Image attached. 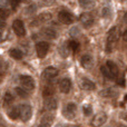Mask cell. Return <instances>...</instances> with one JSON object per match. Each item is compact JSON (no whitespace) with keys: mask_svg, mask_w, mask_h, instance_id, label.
Instances as JSON below:
<instances>
[{"mask_svg":"<svg viewBox=\"0 0 127 127\" xmlns=\"http://www.w3.org/2000/svg\"><path fill=\"white\" fill-rule=\"evenodd\" d=\"M12 29L18 37H24L26 35V28H25L24 21H21L20 19H16L12 22Z\"/></svg>","mask_w":127,"mask_h":127,"instance_id":"4","label":"cell"},{"mask_svg":"<svg viewBox=\"0 0 127 127\" xmlns=\"http://www.w3.org/2000/svg\"><path fill=\"white\" fill-rule=\"evenodd\" d=\"M100 71H101V74H103V76L105 77V78H107V79H114V78H113V76H112V74L109 72V70H108V68H107V66H106V65L101 66V67H100Z\"/></svg>","mask_w":127,"mask_h":127,"instance_id":"25","label":"cell"},{"mask_svg":"<svg viewBox=\"0 0 127 127\" xmlns=\"http://www.w3.org/2000/svg\"><path fill=\"white\" fill-rule=\"evenodd\" d=\"M101 97L104 98H113V97H116L118 95V90L114 87H109V88H106V89H103L100 93H99Z\"/></svg>","mask_w":127,"mask_h":127,"instance_id":"12","label":"cell"},{"mask_svg":"<svg viewBox=\"0 0 127 127\" xmlns=\"http://www.w3.org/2000/svg\"><path fill=\"white\" fill-rule=\"evenodd\" d=\"M106 121H107V115H106L105 113H100V114L96 115V116L92 119L90 123H92L93 127H100L106 123Z\"/></svg>","mask_w":127,"mask_h":127,"instance_id":"8","label":"cell"},{"mask_svg":"<svg viewBox=\"0 0 127 127\" xmlns=\"http://www.w3.org/2000/svg\"><path fill=\"white\" fill-rule=\"evenodd\" d=\"M4 28H6V21L0 19V30H2V29H4Z\"/></svg>","mask_w":127,"mask_h":127,"instance_id":"36","label":"cell"},{"mask_svg":"<svg viewBox=\"0 0 127 127\" xmlns=\"http://www.w3.org/2000/svg\"><path fill=\"white\" fill-rule=\"evenodd\" d=\"M79 21L81 22V25H83L85 28H89V27H92L93 24H94V18H93V16L90 15L89 12H85L80 16Z\"/></svg>","mask_w":127,"mask_h":127,"instance_id":"9","label":"cell"},{"mask_svg":"<svg viewBox=\"0 0 127 127\" xmlns=\"http://www.w3.org/2000/svg\"><path fill=\"white\" fill-rule=\"evenodd\" d=\"M7 17H8V12H7L4 9H0V19L4 20Z\"/></svg>","mask_w":127,"mask_h":127,"instance_id":"31","label":"cell"},{"mask_svg":"<svg viewBox=\"0 0 127 127\" xmlns=\"http://www.w3.org/2000/svg\"><path fill=\"white\" fill-rule=\"evenodd\" d=\"M9 6H10V0H0V7L7 8Z\"/></svg>","mask_w":127,"mask_h":127,"instance_id":"32","label":"cell"},{"mask_svg":"<svg viewBox=\"0 0 127 127\" xmlns=\"http://www.w3.org/2000/svg\"><path fill=\"white\" fill-rule=\"evenodd\" d=\"M68 47H69V49L71 51H74V53H77V51L79 50V44L77 41H75V40H70V41H68Z\"/></svg>","mask_w":127,"mask_h":127,"instance_id":"26","label":"cell"},{"mask_svg":"<svg viewBox=\"0 0 127 127\" xmlns=\"http://www.w3.org/2000/svg\"><path fill=\"white\" fill-rule=\"evenodd\" d=\"M79 4L85 9H92L94 7V2L93 0H78Z\"/></svg>","mask_w":127,"mask_h":127,"instance_id":"24","label":"cell"},{"mask_svg":"<svg viewBox=\"0 0 127 127\" xmlns=\"http://www.w3.org/2000/svg\"><path fill=\"white\" fill-rule=\"evenodd\" d=\"M38 127H51V125H49V124H46V123H40Z\"/></svg>","mask_w":127,"mask_h":127,"instance_id":"39","label":"cell"},{"mask_svg":"<svg viewBox=\"0 0 127 127\" xmlns=\"http://www.w3.org/2000/svg\"><path fill=\"white\" fill-rule=\"evenodd\" d=\"M2 40V33H1V30H0V41Z\"/></svg>","mask_w":127,"mask_h":127,"instance_id":"43","label":"cell"},{"mask_svg":"<svg viewBox=\"0 0 127 127\" xmlns=\"http://www.w3.org/2000/svg\"><path fill=\"white\" fill-rule=\"evenodd\" d=\"M54 119H55V117H54L53 115L47 114V115H45V116L41 118V123H46V124L51 125V124H53V122H54Z\"/></svg>","mask_w":127,"mask_h":127,"instance_id":"27","label":"cell"},{"mask_svg":"<svg viewBox=\"0 0 127 127\" xmlns=\"http://www.w3.org/2000/svg\"><path fill=\"white\" fill-rule=\"evenodd\" d=\"M18 4H19V0H10V6L12 7L13 10L18 7Z\"/></svg>","mask_w":127,"mask_h":127,"instance_id":"34","label":"cell"},{"mask_svg":"<svg viewBox=\"0 0 127 127\" xmlns=\"http://www.w3.org/2000/svg\"><path fill=\"white\" fill-rule=\"evenodd\" d=\"M58 75V70L55 67H47L46 69L42 71V78L46 80H50V79L55 78Z\"/></svg>","mask_w":127,"mask_h":127,"instance_id":"10","label":"cell"},{"mask_svg":"<svg viewBox=\"0 0 127 127\" xmlns=\"http://www.w3.org/2000/svg\"><path fill=\"white\" fill-rule=\"evenodd\" d=\"M19 112H20V118H21L22 122H28L31 118L32 108L28 104H21V105H19Z\"/></svg>","mask_w":127,"mask_h":127,"instance_id":"2","label":"cell"},{"mask_svg":"<svg viewBox=\"0 0 127 127\" xmlns=\"http://www.w3.org/2000/svg\"><path fill=\"white\" fill-rule=\"evenodd\" d=\"M13 96H12V94H11L10 92H7L6 94L3 95V105L4 106H8V105H10L11 103L13 101Z\"/></svg>","mask_w":127,"mask_h":127,"instance_id":"23","label":"cell"},{"mask_svg":"<svg viewBox=\"0 0 127 127\" xmlns=\"http://www.w3.org/2000/svg\"><path fill=\"white\" fill-rule=\"evenodd\" d=\"M78 33H79L78 27H72V28L70 29V35H71V36H77Z\"/></svg>","mask_w":127,"mask_h":127,"instance_id":"33","label":"cell"},{"mask_svg":"<svg viewBox=\"0 0 127 127\" xmlns=\"http://www.w3.org/2000/svg\"><path fill=\"white\" fill-rule=\"evenodd\" d=\"M124 20H125V21L127 22V12L125 13V15H124Z\"/></svg>","mask_w":127,"mask_h":127,"instance_id":"41","label":"cell"},{"mask_svg":"<svg viewBox=\"0 0 127 127\" xmlns=\"http://www.w3.org/2000/svg\"><path fill=\"white\" fill-rule=\"evenodd\" d=\"M49 50V44L46 41H39L36 45V51L39 58H44Z\"/></svg>","mask_w":127,"mask_h":127,"instance_id":"6","label":"cell"},{"mask_svg":"<svg viewBox=\"0 0 127 127\" xmlns=\"http://www.w3.org/2000/svg\"><path fill=\"white\" fill-rule=\"evenodd\" d=\"M71 89V81L69 78H63L59 81V90L64 94H68Z\"/></svg>","mask_w":127,"mask_h":127,"instance_id":"11","label":"cell"},{"mask_svg":"<svg viewBox=\"0 0 127 127\" xmlns=\"http://www.w3.org/2000/svg\"><path fill=\"white\" fill-rule=\"evenodd\" d=\"M123 39L125 40V41H127V29L124 31V33H123Z\"/></svg>","mask_w":127,"mask_h":127,"instance_id":"40","label":"cell"},{"mask_svg":"<svg viewBox=\"0 0 127 127\" xmlns=\"http://www.w3.org/2000/svg\"><path fill=\"white\" fill-rule=\"evenodd\" d=\"M42 35H44L45 37H47L48 39H55L57 33H56V31L51 28H44L42 29Z\"/></svg>","mask_w":127,"mask_h":127,"instance_id":"19","label":"cell"},{"mask_svg":"<svg viewBox=\"0 0 127 127\" xmlns=\"http://www.w3.org/2000/svg\"><path fill=\"white\" fill-rule=\"evenodd\" d=\"M35 9H36V7H35V6H31V7L29 6L28 8L26 9V11H27V13H31L32 11H35Z\"/></svg>","mask_w":127,"mask_h":127,"instance_id":"35","label":"cell"},{"mask_svg":"<svg viewBox=\"0 0 127 127\" xmlns=\"http://www.w3.org/2000/svg\"><path fill=\"white\" fill-rule=\"evenodd\" d=\"M118 85H121V86H125V79L124 78H121V79H118Z\"/></svg>","mask_w":127,"mask_h":127,"instance_id":"38","label":"cell"},{"mask_svg":"<svg viewBox=\"0 0 127 127\" xmlns=\"http://www.w3.org/2000/svg\"><path fill=\"white\" fill-rule=\"evenodd\" d=\"M83 110H84V115H85V116H90V115L93 114V107H92V105H89V104L84 105Z\"/></svg>","mask_w":127,"mask_h":127,"instance_id":"28","label":"cell"},{"mask_svg":"<svg viewBox=\"0 0 127 127\" xmlns=\"http://www.w3.org/2000/svg\"><path fill=\"white\" fill-rule=\"evenodd\" d=\"M54 94H55V88H54L53 86H50V85L46 86V87L44 88V90H42V96H44V98L53 97Z\"/></svg>","mask_w":127,"mask_h":127,"instance_id":"18","label":"cell"},{"mask_svg":"<svg viewBox=\"0 0 127 127\" xmlns=\"http://www.w3.org/2000/svg\"><path fill=\"white\" fill-rule=\"evenodd\" d=\"M76 110H77V105L75 103H68L66 105L65 109H64V115L65 117H67L68 119H71L75 117L76 115Z\"/></svg>","mask_w":127,"mask_h":127,"instance_id":"7","label":"cell"},{"mask_svg":"<svg viewBox=\"0 0 127 127\" xmlns=\"http://www.w3.org/2000/svg\"><path fill=\"white\" fill-rule=\"evenodd\" d=\"M119 39V31L117 27H113L107 33V40H106V51L112 53L116 47Z\"/></svg>","mask_w":127,"mask_h":127,"instance_id":"1","label":"cell"},{"mask_svg":"<svg viewBox=\"0 0 127 127\" xmlns=\"http://www.w3.org/2000/svg\"><path fill=\"white\" fill-rule=\"evenodd\" d=\"M80 64L84 68H90L93 66V57L90 55H84L80 59Z\"/></svg>","mask_w":127,"mask_h":127,"instance_id":"16","label":"cell"},{"mask_svg":"<svg viewBox=\"0 0 127 127\" xmlns=\"http://www.w3.org/2000/svg\"><path fill=\"white\" fill-rule=\"evenodd\" d=\"M101 16L104 18H108L110 16V9L108 7H104L103 10H101Z\"/></svg>","mask_w":127,"mask_h":127,"instance_id":"30","label":"cell"},{"mask_svg":"<svg viewBox=\"0 0 127 127\" xmlns=\"http://www.w3.org/2000/svg\"><path fill=\"white\" fill-rule=\"evenodd\" d=\"M121 118L123 119V121L127 122V113H122V114H121Z\"/></svg>","mask_w":127,"mask_h":127,"instance_id":"37","label":"cell"},{"mask_svg":"<svg viewBox=\"0 0 127 127\" xmlns=\"http://www.w3.org/2000/svg\"><path fill=\"white\" fill-rule=\"evenodd\" d=\"M58 20H59L62 24L65 25H70L74 22V16L67 10H62L58 13Z\"/></svg>","mask_w":127,"mask_h":127,"instance_id":"5","label":"cell"},{"mask_svg":"<svg viewBox=\"0 0 127 127\" xmlns=\"http://www.w3.org/2000/svg\"><path fill=\"white\" fill-rule=\"evenodd\" d=\"M9 55H10V57H12L13 59H21L22 56H24V54H22V51L20 50V49L18 48H13V49H10V51H9Z\"/></svg>","mask_w":127,"mask_h":127,"instance_id":"20","label":"cell"},{"mask_svg":"<svg viewBox=\"0 0 127 127\" xmlns=\"http://www.w3.org/2000/svg\"><path fill=\"white\" fill-rule=\"evenodd\" d=\"M106 66H107V68H108V70H109V72L112 74L113 78H116V77L118 76V72H119L118 67H117L116 64H115L114 62H112V60H108V62L106 63Z\"/></svg>","mask_w":127,"mask_h":127,"instance_id":"15","label":"cell"},{"mask_svg":"<svg viewBox=\"0 0 127 127\" xmlns=\"http://www.w3.org/2000/svg\"><path fill=\"white\" fill-rule=\"evenodd\" d=\"M45 108H46L47 110H55L56 108H57V100H56L54 97H49V98H45Z\"/></svg>","mask_w":127,"mask_h":127,"instance_id":"14","label":"cell"},{"mask_svg":"<svg viewBox=\"0 0 127 127\" xmlns=\"http://www.w3.org/2000/svg\"><path fill=\"white\" fill-rule=\"evenodd\" d=\"M20 84L21 86L27 90H32L35 89V80L32 77L28 76V75H21L20 76Z\"/></svg>","mask_w":127,"mask_h":127,"instance_id":"3","label":"cell"},{"mask_svg":"<svg viewBox=\"0 0 127 127\" xmlns=\"http://www.w3.org/2000/svg\"><path fill=\"white\" fill-rule=\"evenodd\" d=\"M51 18H53V16H51L50 12H42L38 16L37 20L40 22H47V21H49Z\"/></svg>","mask_w":127,"mask_h":127,"instance_id":"21","label":"cell"},{"mask_svg":"<svg viewBox=\"0 0 127 127\" xmlns=\"http://www.w3.org/2000/svg\"><path fill=\"white\" fill-rule=\"evenodd\" d=\"M56 127H65V125H62V124H59V125H57Z\"/></svg>","mask_w":127,"mask_h":127,"instance_id":"44","label":"cell"},{"mask_svg":"<svg viewBox=\"0 0 127 127\" xmlns=\"http://www.w3.org/2000/svg\"><path fill=\"white\" fill-rule=\"evenodd\" d=\"M117 127H127V126H126V125H124V124H119V125L117 126Z\"/></svg>","mask_w":127,"mask_h":127,"instance_id":"42","label":"cell"},{"mask_svg":"<svg viewBox=\"0 0 127 127\" xmlns=\"http://www.w3.org/2000/svg\"><path fill=\"white\" fill-rule=\"evenodd\" d=\"M8 117L10 119H18L20 118V112H19V107H12L11 109L8 110Z\"/></svg>","mask_w":127,"mask_h":127,"instance_id":"17","label":"cell"},{"mask_svg":"<svg viewBox=\"0 0 127 127\" xmlns=\"http://www.w3.org/2000/svg\"><path fill=\"white\" fill-rule=\"evenodd\" d=\"M69 47H68V45H64V46L62 47V48L59 49V53H60V55L63 56L64 58H66L68 56V54H69Z\"/></svg>","mask_w":127,"mask_h":127,"instance_id":"29","label":"cell"},{"mask_svg":"<svg viewBox=\"0 0 127 127\" xmlns=\"http://www.w3.org/2000/svg\"><path fill=\"white\" fill-rule=\"evenodd\" d=\"M15 92H16V94L18 95L19 97H21V98H27L28 97V90L27 89H25L24 87H16L15 88Z\"/></svg>","mask_w":127,"mask_h":127,"instance_id":"22","label":"cell"},{"mask_svg":"<svg viewBox=\"0 0 127 127\" xmlns=\"http://www.w3.org/2000/svg\"><path fill=\"white\" fill-rule=\"evenodd\" d=\"M80 87H81V89H84V90H94L96 85H95V83L92 81L90 79L83 78L80 80Z\"/></svg>","mask_w":127,"mask_h":127,"instance_id":"13","label":"cell"}]
</instances>
